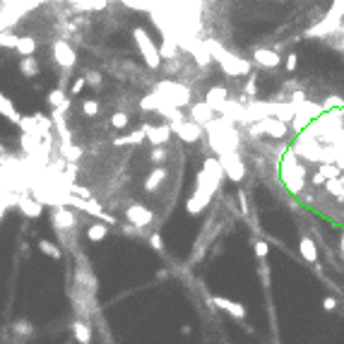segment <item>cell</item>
Returning a JSON list of instances; mask_svg holds the SVG:
<instances>
[{
  "instance_id": "1",
  "label": "cell",
  "mask_w": 344,
  "mask_h": 344,
  "mask_svg": "<svg viewBox=\"0 0 344 344\" xmlns=\"http://www.w3.org/2000/svg\"><path fill=\"white\" fill-rule=\"evenodd\" d=\"M205 43H207V48H209V53H212V58H214V63H219L221 72H226L229 77H246V75H250V70H253V63L250 60L236 55L229 48H224L214 39H207Z\"/></svg>"
},
{
  "instance_id": "2",
  "label": "cell",
  "mask_w": 344,
  "mask_h": 344,
  "mask_svg": "<svg viewBox=\"0 0 344 344\" xmlns=\"http://www.w3.org/2000/svg\"><path fill=\"white\" fill-rule=\"evenodd\" d=\"M219 183H221V180L217 178V176H212L207 169H202V171L197 173V183H195L193 195H190V197H188V202H185L188 214H200V212H202V209L212 202V195L217 193Z\"/></svg>"
},
{
  "instance_id": "3",
  "label": "cell",
  "mask_w": 344,
  "mask_h": 344,
  "mask_svg": "<svg viewBox=\"0 0 344 344\" xmlns=\"http://www.w3.org/2000/svg\"><path fill=\"white\" fill-rule=\"evenodd\" d=\"M342 24H344V0H332L330 10L323 14V19L306 29V36L308 39H328Z\"/></svg>"
},
{
  "instance_id": "4",
  "label": "cell",
  "mask_w": 344,
  "mask_h": 344,
  "mask_svg": "<svg viewBox=\"0 0 344 344\" xmlns=\"http://www.w3.org/2000/svg\"><path fill=\"white\" fill-rule=\"evenodd\" d=\"M154 92H159L166 104L178 106V109L190 106V99H193L190 87H185L183 82H176V80H159V82L154 84Z\"/></svg>"
},
{
  "instance_id": "5",
  "label": "cell",
  "mask_w": 344,
  "mask_h": 344,
  "mask_svg": "<svg viewBox=\"0 0 344 344\" xmlns=\"http://www.w3.org/2000/svg\"><path fill=\"white\" fill-rule=\"evenodd\" d=\"M133 39H135V43H138V51L140 55L145 58V65L150 70H157L159 65H162V51H159V46L152 41V36L145 31V27H135L133 29Z\"/></svg>"
},
{
  "instance_id": "6",
  "label": "cell",
  "mask_w": 344,
  "mask_h": 344,
  "mask_svg": "<svg viewBox=\"0 0 344 344\" xmlns=\"http://www.w3.org/2000/svg\"><path fill=\"white\" fill-rule=\"evenodd\" d=\"M282 180L294 195L301 193L303 183H306V169L299 164V159H294V154H287L284 164H282Z\"/></svg>"
},
{
  "instance_id": "7",
  "label": "cell",
  "mask_w": 344,
  "mask_h": 344,
  "mask_svg": "<svg viewBox=\"0 0 344 344\" xmlns=\"http://www.w3.org/2000/svg\"><path fill=\"white\" fill-rule=\"evenodd\" d=\"M51 51H53V60L63 70H72L77 65V51H75V46L68 39H55L51 43Z\"/></svg>"
},
{
  "instance_id": "8",
  "label": "cell",
  "mask_w": 344,
  "mask_h": 344,
  "mask_svg": "<svg viewBox=\"0 0 344 344\" xmlns=\"http://www.w3.org/2000/svg\"><path fill=\"white\" fill-rule=\"evenodd\" d=\"M51 224H53L55 231H70V229H75V224H77V214L75 212H70L65 205H55L51 209Z\"/></svg>"
},
{
  "instance_id": "9",
  "label": "cell",
  "mask_w": 344,
  "mask_h": 344,
  "mask_svg": "<svg viewBox=\"0 0 344 344\" xmlns=\"http://www.w3.org/2000/svg\"><path fill=\"white\" fill-rule=\"evenodd\" d=\"M219 162L224 166V171H226V176L236 183H241L243 176H246V166L241 162V157H238V152H226V154H219Z\"/></svg>"
},
{
  "instance_id": "10",
  "label": "cell",
  "mask_w": 344,
  "mask_h": 344,
  "mask_svg": "<svg viewBox=\"0 0 344 344\" xmlns=\"http://www.w3.org/2000/svg\"><path fill=\"white\" fill-rule=\"evenodd\" d=\"M125 219H128V224H133V226L145 229V226H150L152 221H154V212L145 205H130L125 209Z\"/></svg>"
},
{
  "instance_id": "11",
  "label": "cell",
  "mask_w": 344,
  "mask_h": 344,
  "mask_svg": "<svg viewBox=\"0 0 344 344\" xmlns=\"http://www.w3.org/2000/svg\"><path fill=\"white\" fill-rule=\"evenodd\" d=\"M171 128H173V133H176V135H178L183 142H197V140L202 138V128H205V125L195 123L193 118H188V121L173 123Z\"/></svg>"
},
{
  "instance_id": "12",
  "label": "cell",
  "mask_w": 344,
  "mask_h": 344,
  "mask_svg": "<svg viewBox=\"0 0 344 344\" xmlns=\"http://www.w3.org/2000/svg\"><path fill=\"white\" fill-rule=\"evenodd\" d=\"M253 63L262 70H272L282 63V55L272 51V48H265V46H255L253 48Z\"/></svg>"
},
{
  "instance_id": "13",
  "label": "cell",
  "mask_w": 344,
  "mask_h": 344,
  "mask_svg": "<svg viewBox=\"0 0 344 344\" xmlns=\"http://www.w3.org/2000/svg\"><path fill=\"white\" fill-rule=\"evenodd\" d=\"M142 130H145L147 140H150L154 147H162V145H166V142H169V138H171V133H173L171 123H169V125H152V123H145V125H142Z\"/></svg>"
},
{
  "instance_id": "14",
  "label": "cell",
  "mask_w": 344,
  "mask_h": 344,
  "mask_svg": "<svg viewBox=\"0 0 344 344\" xmlns=\"http://www.w3.org/2000/svg\"><path fill=\"white\" fill-rule=\"evenodd\" d=\"M205 101L212 106L214 111H224V106L229 104V89L226 87H221V84H217V87H209L205 94Z\"/></svg>"
},
{
  "instance_id": "15",
  "label": "cell",
  "mask_w": 344,
  "mask_h": 344,
  "mask_svg": "<svg viewBox=\"0 0 344 344\" xmlns=\"http://www.w3.org/2000/svg\"><path fill=\"white\" fill-rule=\"evenodd\" d=\"M214 113L217 111L212 109L207 101H197V104H190V118H193L195 123L200 125H209L214 121Z\"/></svg>"
},
{
  "instance_id": "16",
  "label": "cell",
  "mask_w": 344,
  "mask_h": 344,
  "mask_svg": "<svg viewBox=\"0 0 344 344\" xmlns=\"http://www.w3.org/2000/svg\"><path fill=\"white\" fill-rule=\"evenodd\" d=\"M262 130H265V135H270V138H287V133H289V125L287 121H279V118H262Z\"/></svg>"
},
{
  "instance_id": "17",
  "label": "cell",
  "mask_w": 344,
  "mask_h": 344,
  "mask_svg": "<svg viewBox=\"0 0 344 344\" xmlns=\"http://www.w3.org/2000/svg\"><path fill=\"white\" fill-rule=\"evenodd\" d=\"M17 207L22 209V214H27L31 219L41 217V212H43L41 200H34V197H29V195H19V197H17Z\"/></svg>"
},
{
  "instance_id": "18",
  "label": "cell",
  "mask_w": 344,
  "mask_h": 344,
  "mask_svg": "<svg viewBox=\"0 0 344 344\" xmlns=\"http://www.w3.org/2000/svg\"><path fill=\"white\" fill-rule=\"evenodd\" d=\"M212 303L219 308V311H226L229 316H234L236 320H243L246 318V308L241 306V303H236V301H231V299H224V296H214L212 299Z\"/></svg>"
},
{
  "instance_id": "19",
  "label": "cell",
  "mask_w": 344,
  "mask_h": 344,
  "mask_svg": "<svg viewBox=\"0 0 344 344\" xmlns=\"http://www.w3.org/2000/svg\"><path fill=\"white\" fill-rule=\"evenodd\" d=\"M46 101H48L55 111H63V113L70 109V99H68V94H65V89H63V87L51 89V92H48V97H46Z\"/></svg>"
},
{
  "instance_id": "20",
  "label": "cell",
  "mask_w": 344,
  "mask_h": 344,
  "mask_svg": "<svg viewBox=\"0 0 344 344\" xmlns=\"http://www.w3.org/2000/svg\"><path fill=\"white\" fill-rule=\"evenodd\" d=\"M166 176H169V171H166L164 166H157L150 176H147V180H145V190L147 193H157V188L166 180Z\"/></svg>"
},
{
  "instance_id": "21",
  "label": "cell",
  "mask_w": 344,
  "mask_h": 344,
  "mask_svg": "<svg viewBox=\"0 0 344 344\" xmlns=\"http://www.w3.org/2000/svg\"><path fill=\"white\" fill-rule=\"evenodd\" d=\"M178 48H180V43H178L176 36H164V41H162V46H159V51H162V58H164V60H176Z\"/></svg>"
},
{
  "instance_id": "22",
  "label": "cell",
  "mask_w": 344,
  "mask_h": 344,
  "mask_svg": "<svg viewBox=\"0 0 344 344\" xmlns=\"http://www.w3.org/2000/svg\"><path fill=\"white\" fill-rule=\"evenodd\" d=\"M72 335L80 344H89L92 342V328L89 323H82V320H72Z\"/></svg>"
},
{
  "instance_id": "23",
  "label": "cell",
  "mask_w": 344,
  "mask_h": 344,
  "mask_svg": "<svg viewBox=\"0 0 344 344\" xmlns=\"http://www.w3.org/2000/svg\"><path fill=\"white\" fill-rule=\"evenodd\" d=\"M299 253H301L308 262H318V248H316V243H313V238H308V236H301V241H299Z\"/></svg>"
},
{
  "instance_id": "24",
  "label": "cell",
  "mask_w": 344,
  "mask_h": 344,
  "mask_svg": "<svg viewBox=\"0 0 344 344\" xmlns=\"http://www.w3.org/2000/svg\"><path fill=\"white\" fill-rule=\"evenodd\" d=\"M0 113H2V116H5V118H7L10 123H14V125H19V121H22V116L17 113L14 104H12V101H10L7 97H5V94L0 97Z\"/></svg>"
},
{
  "instance_id": "25",
  "label": "cell",
  "mask_w": 344,
  "mask_h": 344,
  "mask_svg": "<svg viewBox=\"0 0 344 344\" xmlns=\"http://www.w3.org/2000/svg\"><path fill=\"white\" fill-rule=\"evenodd\" d=\"M164 104V97L159 94V92H150V94H145L142 97V101H140V109L142 111H159V106Z\"/></svg>"
},
{
  "instance_id": "26",
  "label": "cell",
  "mask_w": 344,
  "mask_h": 344,
  "mask_svg": "<svg viewBox=\"0 0 344 344\" xmlns=\"http://www.w3.org/2000/svg\"><path fill=\"white\" fill-rule=\"evenodd\" d=\"M157 113H159V116H164V118L171 125H173V123H180V121H183V113H180L178 106H171V104H166V101L162 104V106H159V111H157Z\"/></svg>"
},
{
  "instance_id": "27",
  "label": "cell",
  "mask_w": 344,
  "mask_h": 344,
  "mask_svg": "<svg viewBox=\"0 0 344 344\" xmlns=\"http://www.w3.org/2000/svg\"><path fill=\"white\" fill-rule=\"evenodd\" d=\"M19 72H22L27 80H34V77L39 75V63L34 60V55H27V58L19 60Z\"/></svg>"
},
{
  "instance_id": "28",
  "label": "cell",
  "mask_w": 344,
  "mask_h": 344,
  "mask_svg": "<svg viewBox=\"0 0 344 344\" xmlns=\"http://www.w3.org/2000/svg\"><path fill=\"white\" fill-rule=\"evenodd\" d=\"M36 46H39V43H36L34 36H19V43H17V48H14V51L22 55V58H27V55L36 53Z\"/></svg>"
},
{
  "instance_id": "29",
  "label": "cell",
  "mask_w": 344,
  "mask_h": 344,
  "mask_svg": "<svg viewBox=\"0 0 344 344\" xmlns=\"http://www.w3.org/2000/svg\"><path fill=\"white\" fill-rule=\"evenodd\" d=\"M145 140H147V135H145V130L140 128V130L130 133V135H125V138L113 140V145H118V147H123V145H140V142H145Z\"/></svg>"
},
{
  "instance_id": "30",
  "label": "cell",
  "mask_w": 344,
  "mask_h": 344,
  "mask_svg": "<svg viewBox=\"0 0 344 344\" xmlns=\"http://www.w3.org/2000/svg\"><path fill=\"white\" fill-rule=\"evenodd\" d=\"M202 169H207L212 176H217L219 180L226 176V171H224V166H221V162L217 159V157H207V159H205V166H202Z\"/></svg>"
},
{
  "instance_id": "31",
  "label": "cell",
  "mask_w": 344,
  "mask_h": 344,
  "mask_svg": "<svg viewBox=\"0 0 344 344\" xmlns=\"http://www.w3.org/2000/svg\"><path fill=\"white\" fill-rule=\"evenodd\" d=\"M106 234H109L106 224H89L87 226V238L89 241H101V238H106Z\"/></svg>"
},
{
  "instance_id": "32",
  "label": "cell",
  "mask_w": 344,
  "mask_h": 344,
  "mask_svg": "<svg viewBox=\"0 0 344 344\" xmlns=\"http://www.w3.org/2000/svg\"><path fill=\"white\" fill-rule=\"evenodd\" d=\"M12 332L19 335V337H31V335H34V325H31L29 320H24V318H19V320H14Z\"/></svg>"
},
{
  "instance_id": "33",
  "label": "cell",
  "mask_w": 344,
  "mask_h": 344,
  "mask_svg": "<svg viewBox=\"0 0 344 344\" xmlns=\"http://www.w3.org/2000/svg\"><path fill=\"white\" fill-rule=\"evenodd\" d=\"M39 250H41V253H46L48 258H53V260H58V258H60V248L55 246V243H51V241H46V238H41V241H39Z\"/></svg>"
},
{
  "instance_id": "34",
  "label": "cell",
  "mask_w": 344,
  "mask_h": 344,
  "mask_svg": "<svg viewBox=\"0 0 344 344\" xmlns=\"http://www.w3.org/2000/svg\"><path fill=\"white\" fill-rule=\"evenodd\" d=\"M82 157V150L80 147H72L70 142H63V159L65 162H77Z\"/></svg>"
},
{
  "instance_id": "35",
  "label": "cell",
  "mask_w": 344,
  "mask_h": 344,
  "mask_svg": "<svg viewBox=\"0 0 344 344\" xmlns=\"http://www.w3.org/2000/svg\"><path fill=\"white\" fill-rule=\"evenodd\" d=\"M17 43H19V36L12 34V31L7 34V29H2V34H0V46H2V48H7V46H10V48H17Z\"/></svg>"
},
{
  "instance_id": "36",
  "label": "cell",
  "mask_w": 344,
  "mask_h": 344,
  "mask_svg": "<svg viewBox=\"0 0 344 344\" xmlns=\"http://www.w3.org/2000/svg\"><path fill=\"white\" fill-rule=\"evenodd\" d=\"M128 123H130V116H128L125 111H116V113L111 116V125H113V128H125Z\"/></svg>"
},
{
  "instance_id": "37",
  "label": "cell",
  "mask_w": 344,
  "mask_h": 344,
  "mask_svg": "<svg viewBox=\"0 0 344 344\" xmlns=\"http://www.w3.org/2000/svg\"><path fill=\"white\" fill-rule=\"evenodd\" d=\"M82 111H84V116H89V118H94V116H97V113H99V104H97V99H84Z\"/></svg>"
},
{
  "instance_id": "38",
  "label": "cell",
  "mask_w": 344,
  "mask_h": 344,
  "mask_svg": "<svg viewBox=\"0 0 344 344\" xmlns=\"http://www.w3.org/2000/svg\"><path fill=\"white\" fill-rule=\"evenodd\" d=\"M166 157H169V152H166L164 145H162V147H154V150L150 152V159L154 162V164H162V162H166Z\"/></svg>"
},
{
  "instance_id": "39",
  "label": "cell",
  "mask_w": 344,
  "mask_h": 344,
  "mask_svg": "<svg viewBox=\"0 0 344 344\" xmlns=\"http://www.w3.org/2000/svg\"><path fill=\"white\" fill-rule=\"evenodd\" d=\"M84 77H87V84H89V87H101V72H97V70H87Z\"/></svg>"
},
{
  "instance_id": "40",
  "label": "cell",
  "mask_w": 344,
  "mask_h": 344,
  "mask_svg": "<svg viewBox=\"0 0 344 344\" xmlns=\"http://www.w3.org/2000/svg\"><path fill=\"white\" fill-rule=\"evenodd\" d=\"M320 173L330 180V178H337V176H340V169H337V166H332V164H323V166H320Z\"/></svg>"
},
{
  "instance_id": "41",
  "label": "cell",
  "mask_w": 344,
  "mask_h": 344,
  "mask_svg": "<svg viewBox=\"0 0 344 344\" xmlns=\"http://www.w3.org/2000/svg\"><path fill=\"white\" fill-rule=\"evenodd\" d=\"M267 253H270L267 241H255V255H258V260H265V258H267Z\"/></svg>"
},
{
  "instance_id": "42",
  "label": "cell",
  "mask_w": 344,
  "mask_h": 344,
  "mask_svg": "<svg viewBox=\"0 0 344 344\" xmlns=\"http://www.w3.org/2000/svg\"><path fill=\"white\" fill-rule=\"evenodd\" d=\"M260 277H262V287L270 289V267H267L265 260H260Z\"/></svg>"
},
{
  "instance_id": "43",
  "label": "cell",
  "mask_w": 344,
  "mask_h": 344,
  "mask_svg": "<svg viewBox=\"0 0 344 344\" xmlns=\"http://www.w3.org/2000/svg\"><path fill=\"white\" fill-rule=\"evenodd\" d=\"M150 246L154 248V250H159V253H164V243H162V236H159V234H152L150 236Z\"/></svg>"
},
{
  "instance_id": "44",
  "label": "cell",
  "mask_w": 344,
  "mask_h": 344,
  "mask_svg": "<svg viewBox=\"0 0 344 344\" xmlns=\"http://www.w3.org/2000/svg\"><path fill=\"white\" fill-rule=\"evenodd\" d=\"M332 106H340V109H344V99L342 97H328V101H325V109H332Z\"/></svg>"
},
{
  "instance_id": "45",
  "label": "cell",
  "mask_w": 344,
  "mask_h": 344,
  "mask_svg": "<svg viewBox=\"0 0 344 344\" xmlns=\"http://www.w3.org/2000/svg\"><path fill=\"white\" fill-rule=\"evenodd\" d=\"M296 63H299L296 53H289V55H287V63H284V68L289 70V72H294V70H296Z\"/></svg>"
},
{
  "instance_id": "46",
  "label": "cell",
  "mask_w": 344,
  "mask_h": 344,
  "mask_svg": "<svg viewBox=\"0 0 344 344\" xmlns=\"http://www.w3.org/2000/svg\"><path fill=\"white\" fill-rule=\"evenodd\" d=\"M84 84H87V77H77L75 84H72V94H80V92L84 89Z\"/></svg>"
},
{
  "instance_id": "47",
  "label": "cell",
  "mask_w": 344,
  "mask_h": 344,
  "mask_svg": "<svg viewBox=\"0 0 344 344\" xmlns=\"http://www.w3.org/2000/svg\"><path fill=\"white\" fill-rule=\"evenodd\" d=\"M238 205H241V214H248V200H246V193L243 190L238 193Z\"/></svg>"
},
{
  "instance_id": "48",
  "label": "cell",
  "mask_w": 344,
  "mask_h": 344,
  "mask_svg": "<svg viewBox=\"0 0 344 344\" xmlns=\"http://www.w3.org/2000/svg\"><path fill=\"white\" fill-rule=\"evenodd\" d=\"M323 308H325V311H335V308H337V299L328 296V299L323 301Z\"/></svg>"
},
{
  "instance_id": "49",
  "label": "cell",
  "mask_w": 344,
  "mask_h": 344,
  "mask_svg": "<svg viewBox=\"0 0 344 344\" xmlns=\"http://www.w3.org/2000/svg\"><path fill=\"white\" fill-rule=\"evenodd\" d=\"M246 94H250V97H253V94H255V77H253V75H250V77H248V84H246Z\"/></svg>"
},
{
  "instance_id": "50",
  "label": "cell",
  "mask_w": 344,
  "mask_h": 344,
  "mask_svg": "<svg viewBox=\"0 0 344 344\" xmlns=\"http://www.w3.org/2000/svg\"><path fill=\"white\" fill-rule=\"evenodd\" d=\"M340 200H342V202H344V188H342V193H340Z\"/></svg>"
},
{
  "instance_id": "51",
  "label": "cell",
  "mask_w": 344,
  "mask_h": 344,
  "mask_svg": "<svg viewBox=\"0 0 344 344\" xmlns=\"http://www.w3.org/2000/svg\"><path fill=\"white\" fill-rule=\"evenodd\" d=\"M342 255H344V234H342Z\"/></svg>"
}]
</instances>
